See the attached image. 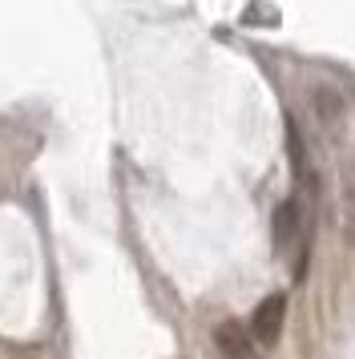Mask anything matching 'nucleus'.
Wrapping results in <instances>:
<instances>
[{
	"label": "nucleus",
	"mask_w": 355,
	"mask_h": 359,
	"mask_svg": "<svg viewBox=\"0 0 355 359\" xmlns=\"http://www.w3.org/2000/svg\"><path fill=\"white\" fill-rule=\"evenodd\" d=\"M283 323H287V294L274 291L250 315V339H255V347H274L283 339Z\"/></svg>",
	"instance_id": "f257e3e1"
},
{
	"label": "nucleus",
	"mask_w": 355,
	"mask_h": 359,
	"mask_svg": "<svg viewBox=\"0 0 355 359\" xmlns=\"http://www.w3.org/2000/svg\"><path fill=\"white\" fill-rule=\"evenodd\" d=\"M299 234H303V226H299V202L287 198V202H279V206H274V250H279V255H287Z\"/></svg>",
	"instance_id": "20e7f679"
},
{
	"label": "nucleus",
	"mask_w": 355,
	"mask_h": 359,
	"mask_svg": "<svg viewBox=\"0 0 355 359\" xmlns=\"http://www.w3.org/2000/svg\"><path fill=\"white\" fill-rule=\"evenodd\" d=\"M287 149H290V165H295V178L303 182L307 194H319V174L311 165V154H307V142H303V130L290 121L287 126Z\"/></svg>",
	"instance_id": "7ed1b4c3"
},
{
	"label": "nucleus",
	"mask_w": 355,
	"mask_h": 359,
	"mask_svg": "<svg viewBox=\"0 0 355 359\" xmlns=\"http://www.w3.org/2000/svg\"><path fill=\"white\" fill-rule=\"evenodd\" d=\"M339 218H343V234L355 246V170L343 165L339 170Z\"/></svg>",
	"instance_id": "423d86ee"
},
{
	"label": "nucleus",
	"mask_w": 355,
	"mask_h": 359,
	"mask_svg": "<svg viewBox=\"0 0 355 359\" xmlns=\"http://www.w3.org/2000/svg\"><path fill=\"white\" fill-rule=\"evenodd\" d=\"M214 347L222 359H258L255 355V339H250V327L239 319H226L214 327Z\"/></svg>",
	"instance_id": "f03ea898"
},
{
	"label": "nucleus",
	"mask_w": 355,
	"mask_h": 359,
	"mask_svg": "<svg viewBox=\"0 0 355 359\" xmlns=\"http://www.w3.org/2000/svg\"><path fill=\"white\" fill-rule=\"evenodd\" d=\"M311 105H315V121L323 126V133L339 137L343 133V97H339L335 89H315Z\"/></svg>",
	"instance_id": "39448f33"
}]
</instances>
